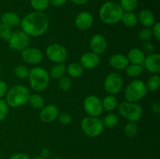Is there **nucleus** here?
<instances>
[{
  "instance_id": "a878e982",
  "label": "nucleus",
  "mask_w": 160,
  "mask_h": 159,
  "mask_svg": "<svg viewBox=\"0 0 160 159\" xmlns=\"http://www.w3.org/2000/svg\"><path fill=\"white\" fill-rule=\"evenodd\" d=\"M67 73L72 78H78L84 73V69L78 62H72L67 67Z\"/></svg>"
},
{
  "instance_id": "4c0bfd02",
  "label": "nucleus",
  "mask_w": 160,
  "mask_h": 159,
  "mask_svg": "<svg viewBox=\"0 0 160 159\" xmlns=\"http://www.w3.org/2000/svg\"><path fill=\"white\" fill-rule=\"evenodd\" d=\"M9 113V105L2 98H0V122L4 120Z\"/></svg>"
},
{
  "instance_id": "412c9836",
  "label": "nucleus",
  "mask_w": 160,
  "mask_h": 159,
  "mask_svg": "<svg viewBox=\"0 0 160 159\" xmlns=\"http://www.w3.org/2000/svg\"><path fill=\"white\" fill-rule=\"evenodd\" d=\"M20 20H21L18 14L14 12H6L1 17L2 23L8 25L10 27L18 26L20 23Z\"/></svg>"
},
{
  "instance_id": "423d86ee",
  "label": "nucleus",
  "mask_w": 160,
  "mask_h": 159,
  "mask_svg": "<svg viewBox=\"0 0 160 159\" xmlns=\"http://www.w3.org/2000/svg\"><path fill=\"white\" fill-rule=\"evenodd\" d=\"M81 127L83 132L87 137L92 138L98 137L104 130L102 119L98 117H84L81 120Z\"/></svg>"
},
{
  "instance_id": "9b49d317",
  "label": "nucleus",
  "mask_w": 160,
  "mask_h": 159,
  "mask_svg": "<svg viewBox=\"0 0 160 159\" xmlns=\"http://www.w3.org/2000/svg\"><path fill=\"white\" fill-rule=\"evenodd\" d=\"M123 84V80L121 75L117 73H111L105 79L104 89L109 94L115 95L120 92Z\"/></svg>"
},
{
  "instance_id": "a19ab883",
  "label": "nucleus",
  "mask_w": 160,
  "mask_h": 159,
  "mask_svg": "<svg viewBox=\"0 0 160 159\" xmlns=\"http://www.w3.org/2000/svg\"><path fill=\"white\" fill-rule=\"evenodd\" d=\"M7 90L8 87L6 83L0 80V98H2L3 97L6 96Z\"/></svg>"
},
{
  "instance_id": "de8ad7c7",
  "label": "nucleus",
  "mask_w": 160,
  "mask_h": 159,
  "mask_svg": "<svg viewBox=\"0 0 160 159\" xmlns=\"http://www.w3.org/2000/svg\"><path fill=\"white\" fill-rule=\"evenodd\" d=\"M33 159H45V158H44V157H42L41 155H38V156H35V157H34Z\"/></svg>"
},
{
  "instance_id": "6ab92c4d",
  "label": "nucleus",
  "mask_w": 160,
  "mask_h": 159,
  "mask_svg": "<svg viewBox=\"0 0 160 159\" xmlns=\"http://www.w3.org/2000/svg\"><path fill=\"white\" fill-rule=\"evenodd\" d=\"M128 59L129 62L136 65H143L144 60L145 59V55L142 49L137 48H131L128 54Z\"/></svg>"
},
{
  "instance_id": "2f4dec72",
  "label": "nucleus",
  "mask_w": 160,
  "mask_h": 159,
  "mask_svg": "<svg viewBox=\"0 0 160 159\" xmlns=\"http://www.w3.org/2000/svg\"><path fill=\"white\" fill-rule=\"evenodd\" d=\"M138 4V0H120V6L123 12H133L137 8Z\"/></svg>"
},
{
  "instance_id": "f704fd0d",
  "label": "nucleus",
  "mask_w": 160,
  "mask_h": 159,
  "mask_svg": "<svg viewBox=\"0 0 160 159\" xmlns=\"http://www.w3.org/2000/svg\"><path fill=\"white\" fill-rule=\"evenodd\" d=\"M72 80L70 76H64L59 80V87L63 91H67L72 87Z\"/></svg>"
},
{
  "instance_id": "8fccbe9b",
  "label": "nucleus",
  "mask_w": 160,
  "mask_h": 159,
  "mask_svg": "<svg viewBox=\"0 0 160 159\" xmlns=\"http://www.w3.org/2000/svg\"><path fill=\"white\" fill-rule=\"evenodd\" d=\"M1 72H2V67L1 65H0V73H1Z\"/></svg>"
},
{
  "instance_id": "09e8293b",
  "label": "nucleus",
  "mask_w": 160,
  "mask_h": 159,
  "mask_svg": "<svg viewBox=\"0 0 160 159\" xmlns=\"http://www.w3.org/2000/svg\"><path fill=\"white\" fill-rule=\"evenodd\" d=\"M50 159H61V158H59V157H52V158H50Z\"/></svg>"
},
{
  "instance_id": "473e14b6",
  "label": "nucleus",
  "mask_w": 160,
  "mask_h": 159,
  "mask_svg": "<svg viewBox=\"0 0 160 159\" xmlns=\"http://www.w3.org/2000/svg\"><path fill=\"white\" fill-rule=\"evenodd\" d=\"M14 75L19 79H26L28 77L30 73V70L24 65H18L14 68Z\"/></svg>"
},
{
  "instance_id": "37998d69",
  "label": "nucleus",
  "mask_w": 160,
  "mask_h": 159,
  "mask_svg": "<svg viewBox=\"0 0 160 159\" xmlns=\"http://www.w3.org/2000/svg\"><path fill=\"white\" fill-rule=\"evenodd\" d=\"M41 156H42V157H44L45 159L49 158L50 156H51V151H50V150L48 149V148H43V149L41 151Z\"/></svg>"
},
{
  "instance_id": "49530a36",
  "label": "nucleus",
  "mask_w": 160,
  "mask_h": 159,
  "mask_svg": "<svg viewBox=\"0 0 160 159\" xmlns=\"http://www.w3.org/2000/svg\"><path fill=\"white\" fill-rule=\"evenodd\" d=\"M70 1L73 2L76 5H84L89 2V0H70Z\"/></svg>"
},
{
  "instance_id": "9d476101",
  "label": "nucleus",
  "mask_w": 160,
  "mask_h": 159,
  "mask_svg": "<svg viewBox=\"0 0 160 159\" xmlns=\"http://www.w3.org/2000/svg\"><path fill=\"white\" fill-rule=\"evenodd\" d=\"M84 109L88 116L98 117L103 112L102 100L95 95H89L84 100Z\"/></svg>"
},
{
  "instance_id": "bb28decb",
  "label": "nucleus",
  "mask_w": 160,
  "mask_h": 159,
  "mask_svg": "<svg viewBox=\"0 0 160 159\" xmlns=\"http://www.w3.org/2000/svg\"><path fill=\"white\" fill-rule=\"evenodd\" d=\"M103 126L107 129H113L119 124V117L115 113H109L102 120Z\"/></svg>"
},
{
  "instance_id": "dca6fc26",
  "label": "nucleus",
  "mask_w": 160,
  "mask_h": 159,
  "mask_svg": "<svg viewBox=\"0 0 160 159\" xmlns=\"http://www.w3.org/2000/svg\"><path fill=\"white\" fill-rule=\"evenodd\" d=\"M94 23L93 16L88 12H81L75 18V25L81 31H87L92 27Z\"/></svg>"
},
{
  "instance_id": "6e6552de",
  "label": "nucleus",
  "mask_w": 160,
  "mask_h": 159,
  "mask_svg": "<svg viewBox=\"0 0 160 159\" xmlns=\"http://www.w3.org/2000/svg\"><path fill=\"white\" fill-rule=\"evenodd\" d=\"M45 55L51 62L55 63H63L67 59V50L63 45L53 43L45 49Z\"/></svg>"
},
{
  "instance_id": "4be33fe9",
  "label": "nucleus",
  "mask_w": 160,
  "mask_h": 159,
  "mask_svg": "<svg viewBox=\"0 0 160 159\" xmlns=\"http://www.w3.org/2000/svg\"><path fill=\"white\" fill-rule=\"evenodd\" d=\"M120 21L124 26L128 27H134L138 23V16L133 12H123Z\"/></svg>"
},
{
  "instance_id": "58836bf2",
  "label": "nucleus",
  "mask_w": 160,
  "mask_h": 159,
  "mask_svg": "<svg viewBox=\"0 0 160 159\" xmlns=\"http://www.w3.org/2000/svg\"><path fill=\"white\" fill-rule=\"evenodd\" d=\"M154 45L149 41H146V42H144L143 45H142V51H143L144 54L147 55H151L152 53H154Z\"/></svg>"
},
{
  "instance_id": "f257e3e1",
  "label": "nucleus",
  "mask_w": 160,
  "mask_h": 159,
  "mask_svg": "<svg viewBox=\"0 0 160 159\" xmlns=\"http://www.w3.org/2000/svg\"><path fill=\"white\" fill-rule=\"evenodd\" d=\"M20 27L29 37H40L45 34L49 26L48 17L43 12L34 11L28 13L20 20Z\"/></svg>"
},
{
  "instance_id": "ea45409f",
  "label": "nucleus",
  "mask_w": 160,
  "mask_h": 159,
  "mask_svg": "<svg viewBox=\"0 0 160 159\" xmlns=\"http://www.w3.org/2000/svg\"><path fill=\"white\" fill-rule=\"evenodd\" d=\"M152 36H154L155 38L159 41H160V23H155L152 26Z\"/></svg>"
},
{
  "instance_id": "4468645a",
  "label": "nucleus",
  "mask_w": 160,
  "mask_h": 159,
  "mask_svg": "<svg viewBox=\"0 0 160 159\" xmlns=\"http://www.w3.org/2000/svg\"><path fill=\"white\" fill-rule=\"evenodd\" d=\"M59 113V108L53 104L45 105L40 111L39 118L43 123H52L57 118Z\"/></svg>"
},
{
  "instance_id": "c756f323",
  "label": "nucleus",
  "mask_w": 160,
  "mask_h": 159,
  "mask_svg": "<svg viewBox=\"0 0 160 159\" xmlns=\"http://www.w3.org/2000/svg\"><path fill=\"white\" fill-rule=\"evenodd\" d=\"M138 132V126L135 122H128L124 127V133L129 138H132L137 135Z\"/></svg>"
},
{
  "instance_id": "c03bdc74",
  "label": "nucleus",
  "mask_w": 160,
  "mask_h": 159,
  "mask_svg": "<svg viewBox=\"0 0 160 159\" xmlns=\"http://www.w3.org/2000/svg\"><path fill=\"white\" fill-rule=\"evenodd\" d=\"M151 110L153 113L155 114H159L160 113V104L159 102H155L153 103L152 105Z\"/></svg>"
},
{
  "instance_id": "79ce46f5",
  "label": "nucleus",
  "mask_w": 160,
  "mask_h": 159,
  "mask_svg": "<svg viewBox=\"0 0 160 159\" xmlns=\"http://www.w3.org/2000/svg\"><path fill=\"white\" fill-rule=\"evenodd\" d=\"M9 159H31L29 157V155L26 154H23V153H17V154H13L10 157Z\"/></svg>"
},
{
  "instance_id": "39448f33",
  "label": "nucleus",
  "mask_w": 160,
  "mask_h": 159,
  "mask_svg": "<svg viewBox=\"0 0 160 159\" xmlns=\"http://www.w3.org/2000/svg\"><path fill=\"white\" fill-rule=\"evenodd\" d=\"M148 93L145 84L140 80H134L128 86L124 91V98L127 101L137 102Z\"/></svg>"
},
{
  "instance_id": "393cba45",
  "label": "nucleus",
  "mask_w": 160,
  "mask_h": 159,
  "mask_svg": "<svg viewBox=\"0 0 160 159\" xmlns=\"http://www.w3.org/2000/svg\"><path fill=\"white\" fill-rule=\"evenodd\" d=\"M28 102L33 108L38 109V110H41L45 105V99L42 95L38 94H32L30 95Z\"/></svg>"
},
{
  "instance_id": "5701e85b",
  "label": "nucleus",
  "mask_w": 160,
  "mask_h": 159,
  "mask_svg": "<svg viewBox=\"0 0 160 159\" xmlns=\"http://www.w3.org/2000/svg\"><path fill=\"white\" fill-rule=\"evenodd\" d=\"M102 104L103 110H106L107 112H112L117 108L118 101H117L115 95L108 94L107 96L103 98V100L102 101Z\"/></svg>"
},
{
  "instance_id": "1a4fd4ad",
  "label": "nucleus",
  "mask_w": 160,
  "mask_h": 159,
  "mask_svg": "<svg viewBox=\"0 0 160 159\" xmlns=\"http://www.w3.org/2000/svg\"><path fill=\"white\" fill-rule=\"evenodd\" d=\"M30 44V37L22 31H17L12 33L8 40V45L14 51H23L28 48Z\"/></svg>"
},
{
  "instance_id": "72a5a7b5",
  "label": "nucleus",
  "mask_w": 160,
  "mask_h": 159,
  "mask_svg": "<svg viewBox=\"0 0 160 159\" xmlns=\"http://www.w3.org/2000/svg\"><path fill=\"white\" fill-rule=\"evenodd\" d=\"M152 37L153 36L152 33V30L148 27H145L139 31L138 34V39L142 42L149 41Z\"/></svg>"
},
{
  "instance_id": "2eb2a0df",
  "label": "nucleus",
  "mask_w": 160,
  "mask_h": 159,
  "mask_svg": "<svg viewBox=\"0 0 160 159\" xmlns=\"http://www.w3.org/2000/svg\"><path fill=\"white\" fill-rule=\"evenodd\" d=\"M100 63L99 55H97L92 51L84 53L80 59V64L83 69L93 70L96 68Z\"/></svg>"
},
{
  "instance_id": "a211bd4d",
  "label": "nucleus",
  "mask_w": 160,
  "mask_h": 159,
  "mask_svg": "<svg viewBox=\"0 0 160 159\" xmlns=\"http://www.w3.org/2000/svg\"><path fill=\"white\" fill-rule=\"evenodd\" d=\"M109 63L111 67L117 70H123L129 65L128 57L123 54H114L109 58Z\"/></svg>"
},
{
  "instance_id": "a18cd8bd",
  "label": "nucleus",
  "mask_w": 160,
  "mask_h": 159,
  "mask_svg": "<svg viewBox=\"0 0 160 159\" xmlns=\"http://www.w3.org/2000/svg\"><path fill=\"white\" fill-rule=\"evenodd\" d=\"M67 2V0H49L50 4H52L54 6H60L65 4Z\"/></svg>"
},
{
  "instance_id": "ddd939ff",
  "label": "nucleus",
  "mask_w": 160,
  "mask_h": 159,
  "mask_svg": "<svg viewBox=\"0 0 160 159\" xmlns=\"http://www.w3.org/2000/svg\"><path fill=\"white\" fill-rule=\"evenodd\" d=\"M89 47L91 51L97 55H101L106 51L107 41L104 36L100 34H96L92 36L89 40Z\"/></svg>"
},
{
  "instance_id": "f03ea898",
  "label": "nucleus",
  "mask_w": 160,
  "mask_h": 159,
  "mask_svg": "<svg viewBox=\"0 0 160 159\" xmlns=\"http://www.w3.org/2000/svg\"><path fill=\"white\" fill-rule=\"evenodd\" d=\"M30 95L31 94L28 87L21 84H17L11 87L7 90L5 101L9 107L19 108L28 102Z\"/></svg>"
},
{
  "instance_id": "c85d7f7f",
  "label": "nucleus",
  "mask_w": 160,
  "mask_h": 159,
  "mask_svg": "<svg viewBox=\"0 0 160 159\" xmlns=\"http://www.w3.org/2000/svg\"><path fill=\"white\" fill-rule=\"evenodd\" d=\"M160 85V77L158 74H153L148 78L145 86L149 91H156L159 89Z\"/></svg>"
},
{
  "instance_id": "7c9ffc66",
  "label": "nucleus",
  "mask_w": 160,
  "mask_h": 159,
  "mask_svg": "<svg viewBox=\"0 0 160 159\" xmlns=\"http://www.w3.org/2000/svg\"><path fill=\"white\" fill-rule=\"evenodd\" d=\"M31 5L35 11L43 12L49 6V0H31Z\"/></svg>"
},
{
  "instance_id": "cd10ccee",
  "label": "nucleus",
  "mask_w": 160,
  "mask_h": 159,
  "mask_svg": "<svg viewBox=\"0 0 160 159\" xmlns=\"http://www.w3.org/2000/svg\"><path fill=\"white\" fill-rule=\"evenodd\" d=\"M125 70H126V74L129 77L136 78L143 73L144 67L142 65L131 64V65H128V67L125 69Z\"/></svg>"
},
{
  "instance_id": "f3484780",
  "label": "nucleus",
  "mask_w": 160,
  "mask_h": 159,
  "mask_svg": "<svg viewBox=\"0 0 160 159\" xmlns=\"http://www.w3.org/2000/svg\"><path fill=\"white\" fill-rule=\"evenodd\" d=\"M143 65L145 69L153 74H158L160 72V55L152 53L145 56Z\"/></svg>"
},
{
  "instance_id": "c9c22d12",
  "label": "nucleus",
  "mask_w": 160,
  "mask_h": 159,
  "mask_svg": "<svg viewBox=\"0 0 160 159\" xmlns=\"http://www.w3.org/2000/svg\"><path fill=\"white\" fill-rule=\"evenodd\" d=\"M12 30L10 26L4 23H0V38L8 41L12 35Z\"/></svg>"
},
{
  "instance_id": "0eeeda50",
  "label": "nucleus",
  "mask_w": 160,
  "mask_h": 159,
  "mask_svg": "<svg viewBox=\"0 0 160 159\" xmlns=\"http://www.w3.org/2000/svg\"><path fill=\"white\" fill-rule=\"evenodd\" d=\"M118 112L122 116L129 122H135L141 119L143 114L142 108L136 102L123 101L117 106Z\"/></svg>"
},
{
  "instance_id": "20e7f679",
  "label": "nucleus",
  "mask_w": 160,
  "mask_h": 159,
  "mask_svg": "<svg viewBox=\"0 0 160 159\" xmlns=\"http://www.w3.org/2000/svg\"><path fill=\"white\" fill-rule=\"evenodd\" d=\"M28 78L31 87L36 92L43 91L49 84V73L41 66H36L30 70Z\"/></svg>"
},
{
  "instance_id": "f8f14e48",
  "label": "nucleus",
  "mask_w": 160,
  "mask_h": 159,
  "mask_svg": "<svg viewBox=\"0 0 160 159\" xmlns=\"http://www.w3.org/2000/svg\"><path fill=\"white\" fill-rule=\"evenodd\" d=\"M21 58L27 63L31 64V65H36L42 60L43 54L39 48L28 47L21 51Z\"/></svg>"
},
{
  "instance_id": "7ed1b4c3",
  "label": "nucleus",
  "mask_w": 160,
  "mask_h": 159,
  "mask_svg": "<svg viewBox=\"0 0 160 159\" xmlns=\"http://www.w3.org/2000/svg\"><path fill=\"white\" fill-rule=\"evenodd\" d=\"M123 10L116 2H106L99 9L100 20L108 25L115 24L121 20Z\"/></svg>"
},
{
  "instance_id": "b1692460",
  "label": "nucleus",
  "mask_w": 160,
  "mask_h": 159,
  "mask_svg": "<svg viewBox=\"0 0 160 159\" xmlns=\"http://www.w3.org/2000/svg\"><path fill=\"white\" fill-rule=\"evenodd\" d=\"M67 73V66L64 63H56L53 65L50 70L49 76L50 77L56 80H59L62 76H65Z\"/></svg>"
},
{
  "instance_id": "e433bc0d",
  "label": "nucleus",
  "mask_w": 160,
  "mask_h": 159,
  "mask_svg": "<svg viewBox=\"0 0 160 159\" xmlns=\"http://www.w3.org/2000/svg\"><path fill=\"white\" fill-rule=\"evenodd\" d=\"M57 118L59 123L62 125H70L73 121V117H72L71 114L65 112V111L61 112H59Z\"/></svg>"
},
{
  "instance_id": "aec40b11",
  "label": "nucleus",
  "mask_w": 160,
  "mask_h": 159,
  "mask_svg": "<svg viewBox=\"0 0 160 159\" xmlns=\"http://www.w3.org/2000/svg\"><path fill=\"white\" fill-rule=\"evenodd\" d=\"M138 18V21H140L142 26L145 27L149 28L155 24L156 19H155L154 14L148 9H143L141 11Z\"/></svg>"
}]
</instances>
